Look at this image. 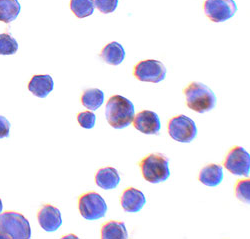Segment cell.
I'll use <instances>...</instances> for the list:
<instances>
[{
	"mask_svg": "<svg viewBox=\"0 0 250 239\" xmlns=\"http://www.w3.org/2000/svg\"><path fill=\"white\" fill-rule=\"evenodd\" d=\"M135 116L133 103L126 97L113 95L105 107V117L112 128L123 129L129 126Z\"/></svg>",
	"mask_w": 250,
	"mask_h": 239,
	"instance_id": "obj_1",
	"label": "cell"
},
{
	"mask_svg": "<svg viewBox=\"0 0 250 239\" xmlns=\"http://www.w3.org/2000/svg\"><path fill=\"white\" fill-rule=\"evenodd\" d=\"M186 104L191 110L205 113L212 110L216 105L215 93L201 82H192L184 89Z\"/></svg>",
	"mask_w": 250,
	"mask_h": 239,
	"instance_id": "obj_2",
	"label": "cell"
},
{
	"mask_svg": "<svg viewBox=\"0 0 250 239\" xmlns=\"http://www.w3.org/2000/svg\"><path fill=\"white\" fill-rule=\"evenodd\" d=\"M31 228L29 221L18 212L6 211L0 214V238L29 239Z\"/></svg>",
	"mask_w": 250,
	"mask_h": 239,
	"instance_id": "obj_3",
	"label": "cell"
},
{
	"mask_svg": "<svg viewBox=\"0 0 250 239\" xmlns=\"http://www.w3.org/2000/svg\"><path fill=\"white\" fill-rule=\"evenodd\" d=\"M144 179L157 184L167 180L170 176L169 160L162 154H150L143 158L139 163Z\"/></svg>",
	"mask_w": 250,
	"mask_h": 239,
	"instance_id": "obj_4",
	"label": "cell"
},
{
	"mask_svg": "<svg viewBox=\"0 0 250 239\" xmlns=\"http://www.w3.org/2000/svg\"><path fill=\"white\" fill-rule=\"evenodd\" d=\"M78 209L83 218L87 220H96L105 216L107 205L100 194L91 191L79 197Z\"/></svg>",
	"mask_w": 250,
	"mask_h": 239,
	"instance_id": "obj_5",
	"label": "cell"
},
{
	"mask_svg": "<svg viewBox=\"0 0 250 239\" xmlns=\"http://www.w3.org/2000/svg\"><path fill=\"white\" fill-rule=\"evenodd\" d=\"M168 133L175 141L190 143L197 135V127L191 118L181 114L169 120Z\"/></svg>",
	"mask_w": 250,
	"mask_h": 239,
	"instance_id": "obj_6",
	"label": "cell"
},
{
	"mask_svg": "<svg viewBox=\"0 0 250 239\" xmlns=\"http://www.w3.org/2000/svg\"><path fill=\"white\" fill-rule=\"evenodd\" d=\"M203 9L208 18L219 23L232 18L237 11V5L234 0H205Z\"/></svg>",
	"mask_w": 250,
	"mask_h": 239,
	"instance_id": "obj_7",
	"label": "cell"
},
{
	"mask_svg": "<svg viewBox=\"0 0 250 239\" xmlns=\"http://www.w3.org/2000/svg\"><path fill=\"white\" fill-rule=\"evenodd\" d=\"M166 67L161 61L148 59L138 62L133 71V75L143 82L159 83L166 77Z\"/></svg>",
	"mask_w": 250,
	"mask_h": 239,
	"instance_id": "obj_8",
	"label": "cell"
},
{
	"mask_svg": "<svg viewBox=\"0 0 250 239\" xmlns=\"http://www.w3.org/2000/svg\"><path fill=\"white\" fill-rule=\"evenodd\" d=\"M224 167L236 176L249 177L250 155L243 147L234 146L228 152Z\"/></svg>",
	"mask_w": 250,
	"mask_h": 239,
	"instance_id": "obj_9",
	"label": "cell"
},
{
	"mask_svg": "<svg viewBox=\"0 0 250 239\" xmlns=\"http://www.w3.org/2000/svg\"><path fill=\"white\" fill-rule=\"evenodd\" d=\"M133 125L144 134H157L161 128L160 118L154 111L143 110L133 118Z\"/></svg>",
	"mask_w": 250,
	"mask_h": 239,
	"instance_id": "obj_10",
	"label": "cell"
},
{
	"mask_svg": "<svg viewBox=\"0 0 250 239\" xmlns=\"http://www.w3.org/2000/svg\"><path fill=\"white\" fill-rule=\"evenodd\" d=\"M38 222L46 232L56 231L62 224V217L58 208L46 204L41 207L37 213Z\"/></svg>",
	"mask_w": 250,
	"mask_h": 239,
	"instance_id": "obj_11",
	"label": "cell"
},
{
	"mask_svg": "<svg viewBox=\"0 0 250 239\" xmlns=\"http://www.w3.org/2000/svg\"><path fill=\"white\" fill-rule=\"evenodd\" d=\"M120 203L124 211L135 213L143 208L145 203H146V198H145L143 192L140 190L129 187L123 191L120 198Z\"/></svg>",
	"mask_w": 250,
	"mask_h": 239,
	"instance_id": "obj_12",
	"label": "cell"
},
{
	"mask_svg": "<svg viewBox=\"0 0 250 239\" xmlns=\"http://www.w3.org/2000/svg\"><path fill=\"white\" fill-rule=\"evenodd\" d=\"M54 88V82L50 75H34L28 83V90L39 98H45Z\"/></svg>",
	"mask_w": 250,
	"mask_h": 239,
	"instance_id": "obj_13",
	"label": "cell"
},
{
	"mask_svg": "<svg viewBox=\"0 0 250 239\" xmlns=\"http://www.w3.org/2000/svg\"><path fill=\"white\" fill-rule=\"evenodd\" d=\"M95 183L104 190L114 189L120 183V175L114 167L100 168L95 174Z\"/></svg>",
	"mask_w": 250,
	"mask_h": 239,
	"instance_id": "obj_14",
	"label": "cell"
},
{
	"mask_svg": "<svg viewBox=\"0 0 250 239\" xmlns=\"http://www.w3.org/2000/svg\"><path fill=\"white\" fill-rule=\"evenodd\" d=\"M198 179L206 186H217L223 180V169L218 164L206 165L200 170Z\"/></svg>",
	"mask_w": 250,
	"mask_h": 239,
	"instance_id": "obj_15",
	"label": "cell"
},
{
	"mask_svg": "<svg viewBox=\"0 0 250 239\" xmlns=\"http://www.w3.org/2000/svg\"><path fill=\"white\" fill-rule=\"evenodd\" d=\"M100 58L110 65H119L125 58V50L120 43L113 41L104 46L100 52Z\"/></svg>",
	"mask_w": 250,
	"mask_h": 239,
	"instance_id": "obj_16",
	"label": "cell"
},
{
	"mask_svg": "<svg viewBox=\"0 0 250 239\" xmlns=\"http://www.w3.org/2000/svg\"><path fill=\"white\" fill-rule=\"evenodd\" d=\"M101 237L103 239H125L128 233L122 221H108L101 228Z\"/></svg>",
	"mask_w": 250,
	"mask_h": 239,
	"instance_id": "obj_17",
	"label": "cell"
},
{
	"mask_svg": "<svg viewBox=\"0 0 250 239\" xmlns=\"http://www.w3.org/2000/svg\"><path fill=\"white\" fill-rule=\"evenodd\" d=\"M21 10L18 0H0V21L10 23L14 21Z\"/></svg>",
	"mask_w": 250,
	"mask_h": 239,
	"instance_id": "obj_18",
	"label": "cell"
},
{
	"mask_svg": "<svg viewBox=\"0 0 250 239\" xmlns=\"http://www.w3.org/2000/svg\"><path fill=\"white\" fill-rule=\"evenodd\" d=\"M104 102V92L98 88H90L83 92L81 103L89 110H96Z\"/></svg>",
	"mask_w": 250,
	"mask_h": 239,
	"instance_id": "obj_19",
	"label": "cell"
},
{
	"mask_svg": "<svg viewBox=\"0 0 250 239\" xmlns=\"http://www.w3.org/2000/svg\"><path fill=\"white\" fill-rule=\"evenodd\" d=\"M70 9L77 18H85L94 12V0H70Z\"/></svg>",
	"mask_w": 250,
	"mask_h": 239,
	"instance_id": "obj_20",
	"label": "cell"
},
{
	"mask_svg": "<svg viewBox=\"0 0 250 239\" xmlns=\"http://www.w3.org/2000/svg\"><path fill=\"white\" fill-rule=\"evenodd\" d=\"M18 50L17 41L9 34H0V55H13Z\"/></svg>",
	"mask_w": 250,
	"mask_h": 239,
	"instance_id": "obj_21",
	"label": "cell"
},
{
	"mask_svg": "<svg viewBox=\"0 0 250 239\" xmlns=\"http://www.w3.org/2000/svg\"><path fill=\"white\" fill-rule=\"evenodd\" d=\"M235 195L236 197L244 202L249 204L250 202V180L243 179L239 180L235 186Z\"/></svg>",
	"mask_w": 250,
	"mask_h": 239,
	"instance_id": "obj_22",
	"label": "cell"
},
{
	"mask_svg": "<svg viewBox=\"0 0 250 239\" xmlns=\"http://www.w3.org/2000/svg\"><path fill=\"white\" fill-rule=\"evenodd\" d=\"M118 2L119 0H94V6H96L100 12L108 14L115 11L118 6Z\"/></svg>",
	"mask_w": 250,
	"mask_h": 239,
	"instance_id": "obj_23",
	"label": "cell"
},
{
	"mask_svg": "<svg viewBox=\"0 0 250 239\" xmlns=\"http://www.w3.org/2000/svg\"><path fill=\"white\" fill-rule=\"evenodd\" d=\"M77 121L79 125L82 128L85 129H91L94 127L95 122H96V115L93 112L89 111H84V112H80L77 115Z\"/></svg>",
	"mask_w": 250,
	"mask_h": 239,
	"instance_id": "obj_24",
	"label": "cell"
},
{
	"mask_svg": "<svg viewBox=\"0 0 250 239\" xmlns=\"http://www.w3.org/2000/svg\"><path fill=\"white\" fill-rule=\"evenodd\" d=\"M10 122L4 117L0 116V139L9 136Z\"/></svg>",
	"mask_w": 250,
	"mask_h": 239,
	"instance_id": "obj_25",
	"label": "cell"
},
{
	"mask_svg": "<svg viewBox=\"0 0 250 239\" xmlns=\"http://www.w3.org/2000/svg\"><path fill=\"white\" fill-rule=\"evenodd\" d=\"M2 208H3V205H2V200L0 199V213H1V211H2Z\"/></svg>",
	"mask_w": 250,
	"mask_h": 239,
	"instance_id": "obj_26",
	"label": "cell"
}]
</instances>
